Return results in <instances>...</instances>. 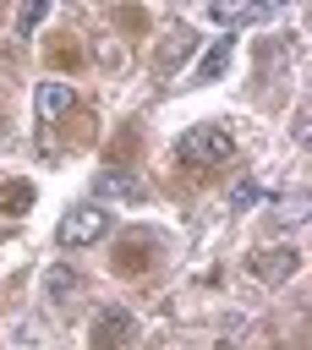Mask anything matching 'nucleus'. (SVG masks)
Returning a JSON list of instances; mask_svg holds the SVG:
<instances>
[{"label":"nucleus","instance_id":"1","mask_svg":"<svg viewBox=\"0 0 312 350\" xmlns=\"http://www.w3.org/2000/svg\"><path fill=\"white\" fill-rule=\"evenodd\" d=\"M175 159H181L186 170H219V164L235 159V137H230L224 126H192V131H181Z\"/></svg>","mask_w":312,"mask_h":350},{"label":"nucleus","instance_id":"2","mask_svg":"<svg viewBox=\"0 0 312 350\" xmlns=\"http://www.w3.org/2000/svg\"><path fill=\"white\" fill-rule=\"evenodd\" d=\"M109 235V208H99V202H82V208H66V219H60V246H99Z\"/></svg>","mask_w":312,"mask_h":350},{"label":"nucleus","instance_id":"3","mask_svg":"<svg viewBox=\"0 0 312 350\" xmlns=\"http://www.w3.org/2000/svg\"><path fill=\"white\" fill-rule=\"evenodd\" d=\"M131 334H137V312L131 306H104L93 334H88V350H120Z\"/></svg>","mask_w":312,"mask_h":350},{"label":"nucleus","instance_id":"4","mask_svg":"<svg viewBox=\"0 0 312 350\" xmlns=\"http://www.w3.org/2000/svg\"><path fill=\"white\" fill-rule=\"evenodd\" d=\"M71 104H77V88H71V82H60V77H49V82H38V88H33V120H38V126L60 120Z\"/></svg>","mask_w":312,"mask_h":350},{"label":"nucleus","instance_id":"5","mask_svg":"<svg viewBox=\"0 0 312 350\" xmlns=\"http://www.w3.org/2000/svg\"><path fill=\"white\" fill-rule=\"evenodd\" d=\"M296 268H301V252H296V246H268V252H257V257H252V279H257V284H268V290H274V284H285Z\"/></svg>","mask_w":312,"mask_h":350},{"label":"nucleus","instance_id":"6","mask_svg":"<svg viewBox=\"0 0 312 350\" xmlns=\"http://www.w3.org/2000/svg\"><path fill=\"white\" fill-rule=\"evenodd\" d=\"M77 295H82L77 268H71V262H49V268H44V301H49L55 312H71V306H77Z\"/></svg>","mask_w":312,"mask_h":350},{"label":"nucleus","instance_id":"7","mask_svg":"<svg viewBox=\"0 0 312 350\" xmlns=\"http://www.w3.org/2000/svg\"><path fill=\"white\" fill-rule=\"evenodd\" d=\"M230 55H235V44H230V38H213V49H203V55H197L192 82H219V77L230 71Z\"/></svg>","mask_w":312,"mask_h":350},{"label":"nucleus","instance_id":"8","mask_svg":"<svg viewBox=\"0 0 312 350\" xmlns=\"http://www.w3.org/2000/svg\"><path fill=\"white\" fill-rule=\"evenodd\" d=\"M208 11H213V22H219V27H241V22L268 16V11H263V0H213Z\"/></svg>","mask_w":312,"mask_h":350},{"label":"nucleus","instance_id":"9","mask_svg":"<svg viewBox=\"0 0 312 350\" xmlns=\"http://www.w3.org/2000/svg\"><path fill=\"white\" fill-rule=\"evenodd\" d=\"M153 246H159L153 235H137V230H131V235L120 241V252H115V268H126V273H137V268H148V257H153Z\"/></svg>","mask_w":312,"mask_h":350},{"label":"nucleus","instance_id":"10","mask_svg":"<svg viewBox=\"0 0 312 350\" xmlns=\"http://www.w3.org/2000/svg\"><path fill=\"white\" fill-rule=\"evenodd\" d=\"M93 186H99V197H120V202H142V197H148V191H142L131 175H120V170H104Z\"/></svg>","mask_w":312,"mask_h":350},{"label":"nucleus","instance_id":"11","mask_svg":"<svg viewBox=\"0 0 312 350\" xmlns=\"http://www.w3.org/2000/svg\"><path fill=\"white\" fill-rule=\"evenodd\" d=\"M27 208H33V180H11L5 197H0V213L16 219V213H27Z\"/></svg>","mask_w":312,"mask_h":350},{"label":"nucleus","instance_id":"12","mask_svg":"<svg viewBox=\"0 0 312 350\" xmlns=\"http://www.w3.org/2000/svg\"><path fill=\"white\" fill-rule=\"evenodd\" d=\"M263 202V180H235L230 186V208L235 213H246V208H257Z\"/></svg>","mask_w":312,"mask_h":350},{"label":"nucleus","instance_id":"13","mask_svg":"<svg viewBox=\"0 0 312 350\" xmlns=\"http://www.w3.org/2000/svg\"><path fill=\"white\" fill-rule=\"evenodd\" d=\"M44 11H49V0H22V11H16V33L27 38V33L44 22Z\"/></svg>","mask_w":312,"mask_h":350},{"label":"nucleus","instance_id":"14","mask_svg":"<svg viewBox=\"0 0 312 350\" xmlns=\"http://www.w3.org/2000/svg\"><path fill=\"white\" fill-rule=\"evenodd\" d=\"M290 137L307 148V109H296V120H290Z\"/></svg>","mask_w":312,"mask_h":350},{"label":"nucleus","instance_id":"15","mask_svg":"<svg viewBox=\"0 0 312 350\" xmlns=\"http://www.w3.org/2000/svg\"><path fill=\"white\" fill-rule=\"evenodd\" d=\"M285 5H296V0H263V11H285Z\"/></svg>","mask_w":312,"mask_h":350}]
</instances>
